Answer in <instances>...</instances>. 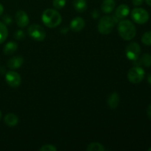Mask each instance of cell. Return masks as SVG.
<instances>
[{"instance_id":"cell-1","label":"cell","mask_w":151,"mask_h":151,"mask_svg":"<svg viewBox=\"0 0 151 151\" xmlns=\"http://www.w3.org/2000/svg\"><path fill=\"white\" fill-rule=\"evenodd\" d=\"M41 19L46 27L49 28H55L59 26L62 22L61 15L58 10L49 8L44 10L42 13Z\"/></svg>"},{"instance_id":"cell-2","label":"cell","mask_w":151,"mask_h":151,"mask_svg":"<svg viewBox=\"0 0 151 151\" xmlns=\"http://www.w3.org/2000/svg\"><path fill=\"white\" fill-rule=\"evenodd\" d=\"M118 32L122 39L130 41L136 36L137 29L131 21L122 20L119 21L118 24Z\"/></svg>"},{"instance_id":"cell-3","label":"cell","mask_w":151,"mask_h":151,"mask_svg":"<svg viewBox=\"0 0 151 151\" xmlns=\"http://www.w3.org/2000/svg\"><path fill=\"white\" fill-rule=\"evenodd\" d=\"M115 22L112 16H105L100 19L98 23V31L103 35H109L114 27Z\"/></svg>"},{"instance_id":"cell-4","label":"cell","mask_w":151,"mask_h":151,"mask_svg":"<svg viewBox=\"0 0 151 151\" xmlns=\"http://www.w3.org/2000/svg\"><path fill=\"white\" fill-rule=\"evenodd\" d=\"M131 18L135 23L138 24H144L148 22L150 16L148 12L145 9L136 7L131 11Z\"/></svg>"},{"instance_id":"cell-5","label":"cell","mask_w":151,"mask_h":151,"mask_svg":"<svg viewBox=\"0 0 151 151\" xmlns=\"http://www.w3.org/2000/svg\"><path fill=\"white\" fill-rule=\"evenodd\" d=\"M145 72L144 69L140 66H135L128 71V79L132 83H139L145 78Z\"/></svg>"},{"instance_id":"cell-6","label":"cell","mask_w":151,"mask_h":151,"mask_svg":"<svg viewBox=\"0 0 151 151\" xmlns=\"http://www.w3.org/2000/svg\"><path fill=\"white\" fill-rule=\"evenodd\" d=\"M27 32L29 36L37 41H44L46 38V32L39 24H32L28 27Z\"/></svg>"},{"instance_id":"cell-7","label":"cell","mask_w":151,"mask_h":151,"mask_svg":"<svg viewBox=\"0 0 151 151\" xmlns=\"http://www.w3.org/2000/svg\"><path fill=\"white\" fill-rule=\"evenodd\" d=\"M126 56L129 60L135 61L139 58L141 53V47L138 43L131 42L128 44L125 49Z\"/></svg>"},{"instance_id":"cell-8","label":"cell","mask_w":151,"mask_h":151,"mask_svg":"<svg viewBox=\"0 0 151 151\" xmlns=\"http://www.w3.org/2000/svg\"><path fill=\"white\" fill-rule=\"evenodd\" d=\"M7 83L13 88H17L22 83V78L18 72L14 71H9L5 75Z\"/></svg>"},{"instance_id":"cell-9","label":"cell","mask_w":151,"mask_h":151,"mask_svg":"<svg viewBox=\"0 0 151 151\" xmlns=\"http://www.w3.org/2000/svg\"><path fill=\"white\" fill-rule=\"evenodd\" d=\"M15 20H16V24L21 28L26 27L29 22V16L27 14L26 12L22 10H19L16 12Z\"/></svg>"},{"instance_id":"cell-10","label":"cell","mask_w":151,"mask_h":151,"mask_svg":"<svg viewBox=\"0 0 151 151\" xmlns=\"http://www.w3.org/2000/svg\"><path fill=\"white\" fill-rule=\"evenodd\" d=\"M130 13V8L127 4H120V5L116 7V9L115 10V13L114 16L119 19V21L122 20V19H125L127 16H128Z\"/></svg>"},{"instance_id":"cell-11","label":"cell","mask_w":151,"mask_h":151,"mask_svg":"<svg viewBox=\"0 0 151 151\" xmlns=\"http://www.w3.org/2000/svg\"><path fill=\"white\" fill-rule=\"evenodd\" d=\"M86 22L83 18L77 17L74 19L70 23V29L73 32H78L82 30L85 27Z\"/></svg>"},{"instance_id":"cell-12","label":"cell","mask_w":151,"mask_h":151,"mask_svg":"<svg viewBox=\"0 0 151 151\" xmlns=\"http://www.w3.org/2000/svg\"><path fill=\"white\" fill-rule=\"evenodd\" d=\"M24 63V58L22 56H15L9 59L7 61V66L11 69H16L20 68Z\"/></svg>"},{"instance_id":"cell-13","label":"cell","mask_w":151,"mask_h":151,"mask_svg":"<svg viewBox=\"0 0 151 151\" xmlns=\"http://www.w3.org/2000/svg\"><path fill=\"white\" fill-rule=\"evenodd\" d=\"M4 122L7 126L14 127L19 123V117L15 114H7L4 118Z\"/></svg>"},{"instance_id":"cell-14","label":"cell","mask_w":151,"mask_h":151,"mask_svg":"<svg viewBox=\"0 0 151 151\" xmlns=\"http://www.w3.org/2000/svg\"><path fill=\"white\" fill-rule=\"evenodd\" d=\"M114 0H104L101 5V10L105 13H110L115 8Z\"/></svg>"},{"instance_id":"cell-15","label":"cell","mask_w":151,"mask_h":151,"mask_svg":"<svg viewBox=\"0 0 151 151\" xmlns=\"http://www.w3.org/2000/svg\"><path fill=\"white\" fill-rule=\"evenodd\" d=\"M119 96L118 93L114 92L109 96L108 99V105L112 109H114L119 106Z\"/></svg>"},{"instance_id":"cell-16","label":"cell","mask_w":151,"mask_h":151,"mask_svg":"<svg viewBox=\"0 0 151 151\" xmlns=\"http://www.w3.org/2000/svg\"><path fill=\"white\" fill-rule=\"evenodd\" d=\"M18 44L13 41H10L7 43L4 47V53L6 55H10L13 54L17 50Z\"/></svg>"},{"instance_id":"cell-17","label":"cell","mask_w":151,"mask_h":151,"mask_svg":"<svg viewBox=\"0 0 151 151\" xmlns=\"http://www.w3.org/2000/svg\"><path fill=\"white\" fill-rule=\"evenodd\" d=\"M73 6L79 13H83L87 8L86 0H73Z\"/></svg>"},{"instance_id":"cell-18","label":"cell","mask_w":151,"mask_h":151,"mask_svg":"<svg viewBox=\"0 0 151 151\" xmlns=\"http://www.w3.org/2000/svg\"><path fill=\"white\" fill-rule=\"evenodd\" d=\"M8 36V29L3 22H0V44L4 42Z\"/></svg>"},{"instance_id":"cell-19","label":"cell","mask_w":151,"mask_h":151,"mask_svg":"<svg viewBox=\"0 0 151 151\" xmlns=\"http://www.w3.org/2000/svg\"><path fill=\"white\" fill-rule=\"evenodd\" d=\"M139 60L141 65H143L145 67H150L151 66V55L147 53L142 55Z\"/></svg>"},{"instance_id":"cell-20","label":"cell","mask_w":151,"mask_h":151,"mask_svg":"<svg viewBox=\"0 0 151 151\" xmlns=\"http://www.w3.org/2000/svg\"><path fill=\"white\" fill-rule=\"evenodd\" d=\"M86 150L88 151H103L105 150V147L100 143L93 142L88 145Z\"/></svg>"},{"instance_id":"cell-21","label":"cell","mask_w":151,"mask_h":151,"mask_svg":"<svg viewBox=\"0 0 151 151\" xmlns=\"http://www.w3.org/2000/svg\"><path fill=\"white\" fill-rule=\"evenodd\" d=\"M142 42L146 46H151V31L145 32L142 36Z\"/></svg>"},{"instance_id":"cell-22","label":"cell","mask_w":151,"mask_h":151,"mask_svg":"<svg viewBox=\"0 0 151 151\" xmlns=\"http://www.w3.org/2000/svg\"><path fill=\"white\" fill-rule=\"evenodd\" d=\"M66 0H53L52 4L56 10H60L66 5Z\"/></svg>"},{"instance_id":"cell-23","label":"cell","mask_w":151,"mask_h":151,"mask_svg":"<svg viewBox=\"0 0 151 151\" xmlns=\"http://www.w3.org/2000/svg\"><path fill=\"white\" fill-rule=\"evenodd\" d=\"M39 150L41 151H56L57 148L52 145H44L42 147H40Z\"/></svg>"},{"instance_id":"cell-24","label":"cell","mask_w":151,"mask_h":151,"mask_svg":"<svg viewBox=\"0 0 151 151\" xmlns=\"http://www.w3.org/2000/svg\"><path fill=\"white\" fill-rule=\"evenodd\" d=\"M14 38H16V40H23L24 38H25V33L23 30H17L16 32L14 33Z\"/></svg>"},{"instance_id":"cell-25","label":"cell","mask_w":151,"mask_h":151,"mask_svg":"<svg viewBox=\"0 0 151 151\" xmlns=\"http://www.w3.org/2000/svg\"><path fill=\"white\" fill-rule=\"evenodd\" d=\"M2 20L3 23H4V24H10L12 23V22H13V19H12V18L10 17V16H9V15H5V16H3Z\"/></svg>"},{"instance_id":"cell-26","label":"cell","mask_w":151,"mask_h":151,"mask_svg":"<svg viewBox=\"0 0 151 151\" xmlns=\"http://www.w3.org/2000/svg\"><path fill=\"white\" fill-rule=\"evenodd\" d=\"M143 1H144V0H132L133 4L134 6H137V7L142 5L143 4Z\"/></svg>"},{"instance_id":"cell-27","label":"cell","mask_w":151,"mask_h":151,"mask_svg":"<svg viewBox=\"0 0 151 151\" xmlns=\"http://www.w3.org/2000/svg\"><path fill=\"white\" fill-rule=\"evenodd\" d=\"M99 15H100V13L97 12V10H94V11L92 12V17H94V19H97V18L98 17Z\"/></svg>"},{"instance_id":"cell-28","label":"cell","mask_w":151,"mask_h":151,"mask_svg":"<svg viewBox=\"0 0 151 151\" xmlns=\"http://www.w3.org/2000/svg\"><path fill=\"white\" fill-rule=\"evenodd\" d=\"M147 116H148V117L151 119V105H150V106L147 107Z\"/></svg>"},{"instance_id":"cell-29","label":"cell","mask_w":151,"mask_h":151,"mask_svg":"<svg viewBox=\"0 0 151 151\" xmlns=\"http://www.w3.org/2000/svg\"><path fill=\"white\" fill-rule=\"evenodd\" d=\"M3 12H4V7H3L2 4H1V3H0V16H1V15L2 14Z\"/></svg>"},{"instance_id":"cell-30","label":"cell","mask_w":151,"mask_h":151,"mask_svg":"<svg viewBox=\"0 0 151 151\" xmlns=\"http://www.w3.org/2000/svg\"><path fill=\"white\" fill-rule=\"evenodd\" d=\"M147 82H148V83L151 84V74H149L148 76H147Z\"/></svg>"},{"instance_id":"cell-31","label":"cell","mask_w":151,"mask_h":151,"mask_svg":"<svg viewBox=\"0 0 151 151\" xmlns=\"http://www.w3.org/2000/svg\"><path fill=\"white\" fill-rule=\"evenodd\" d=\"M145 1L149 6H151V0H145Z\"/></svg>"},{"instance_id":"cell-32","label":"cell","mask_w":151,"mask_h":151,"mask_svg":"<svg viewBox=\"0 0 151 151\" xmlns=\"http://www.w3.org/2000/svg\"><path fill=\"white\" fill-rule=\"evenodd\" d=\"M1 111H0V120H1Z\"/></svg>"},{"instance_id":"cell-33","label":"cell","mask_w":151,"mask_h":151,"mask_svg":"<svg viewBox=\"0 0 151 151\" xmlns=\"http://www.w3.org/2000/svg\"><path fill=\"white\" fill-rule=\"evenodd\" d=\"M148 151H151V147H150V148L148 149Z\"/></svg>"}]
</instances>
